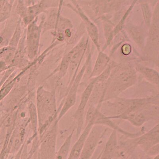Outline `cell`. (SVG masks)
Instances as JSON below:
<instances>
[{
  "mask_svg": "<svg viewBox=\"0 0 159 159\" xmlns=\"http://www.w3.org/2000/svg\"><path fill=\"white\" fill-rule=\"evenodd\" d=\"M107 128L101 125H94L89 132L79 159H90L101 139L103 137Z\"/></svg>",
  "mask_w": 159,
  "mask_h": 159,
  "instance_id": "obj_2",
  "label": "cell"
},
{
  "mask_svg": "<svg viewBox=\"0 0 159 159\" xmlns=\"http://www.w3.org/2000/svg\"><path fill=\"white\" fill-rule=\"evenodd\" d=\"M94 125L107 126V127L113 129V130L120 132L122 134L129 137H134L136 135V134H132L131 133H129V132L123 130L118 126L117 125L113 123L110 119L102 114L101 112L100 111V110H98L97 112V115H96V119L94 122Z\"/></svg>",
  "mask_w": 159,
  "mask_h": 159,
  "instance_id": "obj_8",
  "label": "cell"
},
{
  "mask_svg": "<svg viewBox=\"0 0 159 159\" xmlns=\"http://www.w3.org/2000/svg\"><path fill=\"white\" fill-rule=\"evenodd\" d=\"M143 70L142 71V73L148 80L155 84H158V75L157 72L147 69Z\"/></svg>",
  "mask_w": 159,
  "mask_h": 159,
  "instance_id": "obj_11",
  "label": "cell"
},
{
  "mask_svg": "<svg viewBox=\"0 0 159 159\" xmlns=\"http://www.w3.org/2000/svg\"><path fill=\"white\" fill-rule=\"evenodd\" d=\"M121 159H129V158H122Z\"/></svg>",
  "mask_w": 159,
  "mask_h": 159,
  "instance_id": "obj_14",
  "label": "cell"
},
{
  "mask_svg": "<svg viewBox=\"0 0 159 159\" xmlns=\"http://www.w3.org/2000/svg\"><path fill=\"white\" fill-rule=\"evenodd\" d=\"M99 157H98V158L97 159H99Z\"/></svg>",
  "mask_w": 159,
  "mask_h": 159,
  "instance_id": "obj_15",
  "label": "cell"
},
{
  "mask_svg": "<svg viewBox=\"0 0 159 159\" xmlns=\"http://www.w3.org/2000/svg\"><path fill=\"white\" fill-rule=\"evenodd\" d=\"M96 118V112L95 111L93 117H92L90 121L86 124V127L82 132V134L80 136L77 141L72 147L68 159H79L86 139L92 127L94 125Z\"/></svg>",
  "mask_w": 159,
  "mask_h": 159,
  "instance_id": "obj_5",
  "label": "cell"
},
{
  "mask_svg": "<svg viewBox=\"0 0 159 159\" xmlns=\"http://www.w3.org/2000/svg\"><path fill=\"white\" fill-rule=\"evenodd\" d=\"M108 61V58L106 55L102 53L100 54L96 62L93 74L96 75L100 73L107 65Z\"/></svg>",
  "mask_w": 159,
  "mask_h": 159,
  "instance_id": "obj_10",
  "label": "cell"
},
{
  "mask_svg": "<svg viewBox=\"0 0 159 159\" xmlns=\"http://www.w3.org/2000/svg\"><path fill=\"white\" fill-rule=\"evenodd\" d=\"M156 102L155 97L142 99L116 98L102 102L100 111L109 118L147 109Z\"/></svg>",
  "mask_w": 159,
  "mask_h": 159,
  "instance_id": "obj_1",
  "label": "cell"
},
{
  "mask_svg": "<svg viewBox=\"0 0 159 159\" xmlns=\"http://www.w3.org/2000/svg\"><path fill=\"white\" fill-rule=\"evenodd\" d=\"M118 148L117 131L113 130L106 143L99 159H112Z\"/></svg>",
  "mask_w": 159,
  "mask_h": 159,
  "instance_id": "obj_6",
  "label": "cell"
},
{
  "mask_svg": "<svg viewBox=\"0 0 159 159\" xmlns=\"http://www.w3.org/2000/svg\"><path fill=\"white\" fill-rule=\"evenodd\" d=\"M145 110L131 112L127 114L122 115L109 119H124L130 122L133 125L136 127H140L145 123L148 119L147 116L145 114L144 112H143Z\"/></svg>",
  "mask_w": 159,
  "mask_h": 159,
  "instance_id": "obj_7",
  "label": "cell"
},
{
  "mask_svg": "<svg viewBox=\"0 0 159 159\" xmlns=\"http://www.w3.org/2000/svg\"><path fill=\"white\" fill-rule=\"evenodd\" d=\"M96 83V80L95 79L88 85L87 88L82 93L80 103L77 110L75 112L74 116L75 119L77 120L78 122L77 132L78 137H79V134H80L82 127H83L84 115L86 105L89 101L92 91H93L95 85Z\"/></svg>",
  "mask_w": 159,
  "mask_h": 159,
  "instance_id": "obj_3",
  "label": "cell"
},
{
  "mask_svg": "<svg viewBox=\"0 0 159 159\" xmlns=\"http://www.w3.org/2000/svg\"><path fill=\"white\" fill-rule=\"evenodd\" d=\"M73 132L69 135L61 148L56 156V159H68Z\"/></svg>",
  "mask_w": 159,
  "mask_h": 159,
  "instance_id": "obj_9",
  "label": "cell"
},
{
  "mask_svg": "<svg viewBox=\"0 0 159 159\" xmlns=\"http://www.w3.org/2000/svg\"><path fill=\"white\" fill-rule=\"evenodd\" d=\"M15 159H20V155H17Z\"/></svg>",
  "mask_w": 159,
  "mask_h": 159,
  "instance_id": "obj_13",
  "label": "cell"
},
{
  "mask_svg": "<svg viewBox=\"0 0 159 159\" xmlns=\"http://www.w3.org/2000/svg\"><path fill=\"white\" fill-rule=\"evenodd\" d=\"M134 143L136 145L140 146L147 152L156 145L159 144V124L155 126L147 133L136 139Z\"/></svg>",
  "mask_w": 159,
  "mask_h": 159,
  "instance_id": "obj_4",
  "label": "cell"
},
{
  "mask_svg": "<svg viewBox=\"0 0 159 159\" xmlns=\"http://www.w3.org/2000/svg\"><path fill=\"white\" fill-rule=\"evenodd\" d=\"M154 159H159V154L156 155L155 157H154Z\"/></svg>",
  "mask_w": 159,
  "mask_h": 159,
  "instance_id": "obj_12",
  "label": "cell"
}]
</instances>
